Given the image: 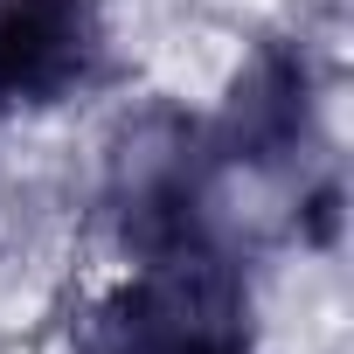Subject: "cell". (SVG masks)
<instances>
[{
    "instance_id": "6da1fadb",
    "label": "cell",
    "mask_w": 354,
    "mask_h": 354,
    "mask_svg": "<svg viewBox=\"0 0 354 354\" xmlns=\"http://www.w3.org/2000/svg\"><path fill=\"white\" fill-rule=\"evenodd\" d=\"M91 354H250V292L209 236L160 243L97 313Z\"/></svg>"
},
{
    "instance_id": "7a4b0ae2",
    "label": "cell",
    "mask_w": 354,
    "mask_h": 354,
    "mask_svg": "<svg viewBox=\"0 0 354 354\" xmlns=\"http://www.w3.org/2000/svg\"><path fill=\"white\" fill-rule=\"evenodd\" d=\"M104 70L97 0H0V111L84 91Z\"/></svg>"
}]
</instances>
